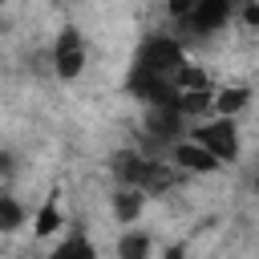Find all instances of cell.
<instances>
[{
  "instance_id": "7c38bea8",
  "label": "cell",
  "mask_w": 259,
  "mask_h": 259,
  "mask_svg": "<svg viewBox=\"0 0 259 259\" xmlns=\"http://www.w3.org/2000/svg\"><path fill=\"white\" fill-rule=\"evenodd\" d=\"M57 259H69V255H81V259H93V243L85 239V235H69V239H61L57 243V251H53Z\"/></svg>"
},
{
  "instance_id": "6da1fadb",
  "label": "cell",
  "mask_w": 259,
  "mask_h": 259,
  "mask_svg": "<svg viewBox=\"0 0 259 259\" xmlns=\"http://www.w3.org/2000/svg\"><path fill=\"white\" fill-rule=\"evenodd\" d=\"M109 166H113V178H117V182L142 186L146 194H162V190H170L174 178H178V166H174V162H154V158H146V154H138V150H117Z\"/></svg>"
},
{
  "instance_id": "277c9868",
  "label": "cell",
  "mask_w": 259,
  "mask_h": 259,
  "mask_svg": "<svg viewBox=\"0 0 259 259\" xmlns=\"http://www.w3.org/2000/svg\"><path fill=\"white\" fill-rule=\"evenodd\" d=\"M85 61H89V49H85L81 28L65 24V28L57 32V40H53V73H57L61 81H77V77L85 73Z\"/></svg>"
},
{
  "instance_id": "4fadbf2b",
  "label": "cell",
  "mask_w": 259,
  "mask_h": 259,
  "mask_svg": "<svg viewBox=\"0 0 259 259\" xmlns=\"http://www.w3.org/2000/svg\"><path fill=\"white\" fill-rule=\"evenodd\" d=\"M117 255H150V239L146 235H125L117 243Z\"/></svg>"
},
{
  "instance_id": "9a60e30c",
  "label": "cell",
  "mask_w": 259,
  "mask_h": 259,
  "mask_svg": "<svg viewBox=\"0 0 259 259\" xmlns=\"http://www.w3.org/2000/svg\"><path fill=\"white\" fill-rule=\"evenodd\" d=\"M239 20H243L247 28H259V0H243V4H239Z\"/></svg>"
},
{
  "instance_id": "52a82bcc",
  "label": "cell",
  "mask_w": 259,
  "mask_h": 259,
  "mask_svg": "<svg viewBox=\"0 0 259 259\" xmlns=\"http://www.w3.org/2000/svg\"><path fill=\"white\" fill-rule=\"evenodd\" d=\"M146 198H150V194H146L142 186H125V182H117V190H113V219H117L121 227L138 223V214H142Z\"/></svg>"
},
{
  "instance_id": "ba28073f",
  "label": "cell",
  "mask_w": 259,
  "mask_h": 259,
  "mask_svg": "<svg viewBox=\"0 0 259 259\" xmlns=\"http://www.w3.org/2000/svg\"><path fill=\"white\" fill-rule=\"evenodd\" d=\"M61 227H65V214H61V206H57V194H45V202H40L36 214H32V235L49 239V235H57Z\"/></svg>"
},
{
  "instance_id": "8fae6325",
  "label": "cell",
  "mask_w": 259,
  "mask_h": 259,
  "mask_svg": "<svg viewBox=\"0 0 259 259\" xmlns=\"http://www.w3.org/2000/svg\"><path fill=\"white\" fill-rule=\"evenodd\" d=\"M174 85H178V89H206V85H210V77H206V69H202V65L186 61V65H182V73L174 77Z\"/></svg>"
},
{
  "instance_id": "3957f363",
  "label": "cell",
  "mask_w": 259,
  "mask_h": 259,
  "mask_svg": "<svg viewBox=\"0 0 259 259\" xmlns=\"http://www.w3.org/2000/svg\"><path fill=\"white\" fill-rule=\"evenodd\" d=\"M190 138H198L206 150H214L219 162H235L239 158V125L235 117H223V113H210L206 121H194L190 125Z\"/></svg>"
},
{
  "instance_id": "30bf717a",
  "label": "cell",
  "mask_w": 259,
  "mask_h": 259,
  "mask_svg": "<svg viewBox=\"0 0 259 259\" xmlns=\"http://www.w3.org/2000/svg\"><path fill=\"white\" fill-rule=\"evenodd\" d=\"M20 223H24V206L12 194H0V231L12 235V231H20Z\"/></svg>"
},
{
  "instance_id": "e0dca14e",
  "label": "cell",
  "mask_w": 259,
  "mask_h": 259,
  "mask_svg": "<svg viewBox=\"0 0 259 259\" xmlns=\"http://www.w3.org/2000/svg\"><path fill=\"white\" fill-rule=\"evenodd\" d=\"M235 4H243V0H235Z\"/></svg>"
},
{
  "instance_id": "5b68a950",
  "label": "cell",
  "mask_w": 259,
  "mask_h": 259,
  "mask_svg": "<svg viewBox=\"0 0 259 259\" xmlns=\"http://www.w3.org/2000/svg\"><path fill=\"white\" fill-rule=\"evenodd\" d=\"M235 0H198L194 4V12L182 20V28L190 32V36H214L219 28H227V20L235 16Z\"/></svg>"
},
{
  "instance_id": "5bb4252c",
  "label": "cell",
  "mask_w": 259,
  "mask_h": 259,
  "mask_svg": "<svg viewBox=\"0 0 259 259\" xmlns=\"http://www.w3.org/2000/svg\"><path fill=\"white\" fill-rule=\"evenodd\" d=\"M194 4H198V0H166V16H170L174 24H182V20L194 12Z\"/></svg>"
},
{
  "instance_id": "8992f818",
  "label": "cell",
  "mask_w": 259,
  "mask_h": 259,
  "mask_svg": "<svg viewBox=\"0 0 259 259\" xmlns=\"http://www.w3.org/2000/svg\"><path fill=\"white\" fill-rule=\"evenodd\" d=\"M170 162H174L182 174H214V170L223 166V162L214 158V150H206V146H202L198 138H190V134L170 146Z\"/></svg>"
},
{
  "instance_id": "2e32d148",
  "label": "cell",
  "mask_w": 259,
  "mask_h": 259,
  "mask_svg": "<svg viewBox=\"0 0 259 259\" xmlns=\"http://www.w3.org/2000/svg\"><path fill=\"white\" fill-rule=\"evenodd\" d=\"M255 190H259V178H255Z\"/></svg>"
},
{
  "instance_id": "9c48e42d",
  "label": "cell",
  "mask_w": 259,
  "mask_h": 259,
  "mask_svg": "<svg viewBox=\"0 0 259 259\" xmlns=\"http://www.w3.org/2000/svg\"><path fill=\"white\" fill-rule=\"evenodd\" d=\"M247 101H251V89L247 85H223V89H214V113H223V117L243 113Z\"/></svg>"
},
{
  "instance_id": "7a4b0ae2",
  "label": "cell",
  "mask_w": 259,
  "mask_h": 259,
  "mask_svg": "<svg viewBox=\"0 0 259 259\" xmlns=\"http://www.w3.org/2000/svg\"><path fill=\"white\" fill-rule=\"evenodd\" d=\"M186 61H190V57H186V45H182L178 36H170V32H154V36H146V40L138 45V53H134V65L154 69V73H162V77H170V81L182 73Z\"/></svg>"
}]
</instances>
